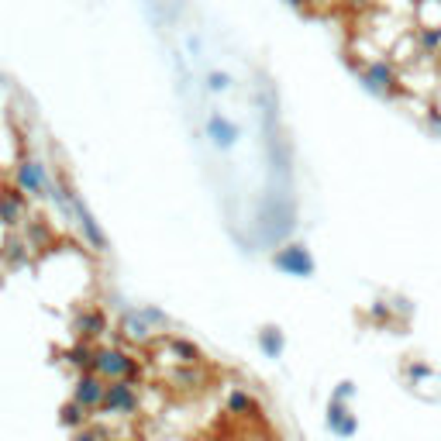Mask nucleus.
I'll return each instance as SVG.
<instances>
[{"label": "nucleus", "instance_id": "1", "mask_svg": "<svg viewBox=\"0 0 441 441\" xmlns=\"http://www.w3.org/2000/svg\"><path fill=\"white\" fill-rule=\"evenodd\" d=\"M365 86L372 93H383V97H397L400 93V83H397V73L390 62H372L369 73H365Z\"/></svg>", "mask_w": 441, "mask_h": 441}, {"label": "nucleus", "instance_id": "2", "mask_svg": "<svg viewBox=\"0 0 441 441\" xmlns=\"http://www.w3.org/2000/svg\"><path fill=\"white\" fill-rule=\"evenodd\" d=\"M104 407H107L111 414H131V410L138 407V390H135L128 379H118L114 386H107Z\"/></svg>", "mask_w": 441, "mask_h": 441}, {"label": "nucleus", "instance_id": "3", "mask_svg": "<svg viewBox=\"0 0 441 441\" xmlns=\"http://www.w3.org/2000/svg\"><path fill=\"white\" fill-rule=\"evenodd\" d=\"M97 372L100 376H114V383H118L121 376L135 372V362L128 359V355H121V352H100L97 355Z\"/></svg>", "mask_w": 441, "mask_h": 441}, {"label": "nucleus", "instance_id": "4", "mask_svg": "<svg viewBox=\"0 0 441 441\" xmlns=\"http://www.w3.org/2000/svg\"><path fill=\"white\" fill-rule=\"evenodd\" d=\"M104 393H107V386H100L97 376H86V379H80V386H76V403H80L83 410H93V407L104 403Z\"/></svg>", "mask_w": 441, "mask_h": 441}, {"label": "nucleus", "instance_id": "5", "mask_svg": "<svg viewBox=\"0 0 441 441\" xmlns=\"http://www.w3.org/2000/svg\"><path fill=\"white\" fill-rule=\"evenodd\" d=\"M417 41H421L424 52H438L441 48V28H421V32H417Z\"/></svg>", "mask_w": 441, "mask_h": 441}, {"label": "nucleus", "instance_id": "6", "mask_svg": "<svg viewBox=\"0 0 441 441\" xmlns=\"http://www.w3.org/2000/svg\"><path fill=\"white\" fill-rule=\"evenodd\" d=\"M62 421H66L69 428H76V424H83V421H86V410H83L80 403H69V407L62 410Z\"/></svg>", "mask_w": 441, "mask_h": 441}]
</instances>
